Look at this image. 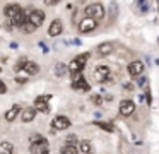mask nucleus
Returning <instances> with one entry per match:
<instances>
[{
    "label": "nucleus",
    "instance_id": "10",
    "mask_svg": "<svg viewBox=\"0 0 159 154\" xmlns=\"http://www.w3.org/2000/svg\"><path fill=\"white\" fill-rule=\"evenodd\" d=\"M19 115H21V120H22V122H24V123H28V122H33V120L36 118L38 111L34 110V106H29V108L22 110V111L19 113Z\"/></svg>",
    "mask_w": 159,
    "mask_h": 154
},
{
    "label": "nucleus",
    "instance_id": "13",
    "mask_svg": "<svg viewBox=\"0 0 159 154\" xmlns=\"http://www.w3.org/2000/svg\"><path fill=\"white\" fill-rule=\"evenodd\" d=\"M79 152H82V154H93V144H91V140H86V139H82L79 142Z\"/></svg>",
    "mask_w": 159,
    "mask_h": 154
},
{
    "label": "nucleus",
    "instance_id": "5",
    "mask_svg": "<svg viewBox=\"0 0 159 154\" xmlns=\"http://www.w3.org/2000/svg\"><path fill=\"white\" fill-rule=\"evenodd\" d=\"M28 22H31L34 27H39L43 22H45V12L39 10V9L31 10V14L28 16Z\"/></svg>",
    "mask_w": 159,
    "mask_h": 154
},
{
    "label": "nucleus",
    "instance_id": "2",
    "mask_svg": "<svg viewBox=\"0 0 159 154\" xmlns=\"http://www.w3.org/2000/svg\"><path fill=\"white\" fill-rule=\"evenodd\" d=\"M87 60H89V53L77 55L67 67H69V70H72V72H82L84 67H86V63H87Z\"/></svg>",
    "mask_w": 159,
    "mask_h": 154
},
{
    "label": "nucleus",
    "instance_id": "33",
    "mask_svg": "<svg viewBox=\"0 0 159 154\" xmlns=\"http://www.w3.org/2000/svg\"><path fill=\"white\" fill-rule=\"evenodd\" d=\"M41 154H48V149H46V151H43V152Z\"/></svg>",
    "mask_w": 159,
    "mask_h": 154
},
{
    "label": "nucleus",
    "instance_id": "22",
    "mask_svg": "<svg viewBox=\"0 0 159 154\" xmlns=\"http://www.w3.org/2000/svg\"><path fill=\"white\" fill-rule=\"evenodd\" d=\"M67 70H69V67H67L65 63H57L55 65V74L58 75V77H63Z\"/></svg>",
    "mask_w": 159,
    "mask_h": 154
},
{
    "label": "nucleus",
    "instance_id": "1",
    "mask_svg": "<svg viewBox=\"0 0 159 154\" xmlns=\"http://www.w3.org/2000/svg\"><path fill=\"white\" fill-rule=\"evenodd\" d=\"M84 14H86L87 17H93V19H96V21H101L104 17V7H103V3H99V2L89 3V5L84 9Z\"/></svg>",
    "mask_w": 159,
    "mask_h": 154
},
{
    "label": "nucleus",
    "instance_id": "29",
    "mask_svg": "<svg viewBox=\"0 0 159 154\" xmlns=\"http://www.w3.org/2000/svg\"><path fill=\"white\" fill-rule=\"evenodd\" d=\"M26 62H28L26 58H21V60L17 62V65H16V70H21V68L24 67V63H26Z\"/></svg>",
    "mask_w": 159,
    "mask_h": 154
},
{
    "label": "nucleus",
    "instance_id": "24",
    "mask_svg": "<svg viewBox=\"0 0 159 154\" xmlns=\"http://www.w3.org/2000/svg\"><path fill=\"white\" fill-rule=\"evenodd\" d=\"M21 29L24 31V33H34V29H36V27L33 26L31 22H28V21H26V22H24V24H22V26H21Z\"/></svg>",
    "mask_w": 159,
    "mask_h": 154
},
{
    "label": "nucleus",
    "instance_id": "14",
    "mask_svg": "<svg viewBox=\"0 0 159 154\" xmlns=\"http://www.w3.org/2000/svg\"><path fill=\"white\" fill-rule=\"evenodd\" d=\"M21 10V7L17 5V3H9L7 7L4 9V14H5V17H9V19H12V17L16 16V14Z\"/></svg>",
    "mask_w": 159,
    "mask_h": 154
},
{
    "label": "nucleus",
    "instance_id": "8",
    "mask_svg": "<svg viewBox=\"0 0 159 154\" xmlns=\"http://www.w3.org/2000/svg\"><path fill=\"white\" fill-rule=\"evenodd\" d=\"M48 101H50V96H38V98L34 99V110H36V111L48 113L50 111Z\"/></svg>",
    "mask_w": 159,
    "mask_h": 154
},
{
    "label": "nucleus",
    "instance_id": "28",
    "mask_svg": "<svg viewBox=\"0 0 159 154\" xmlns=\"http://www.w3.org/2000/svg\"><path fill=\"white\" fill-rule=\"evenodd\" d=\"M91 101H93L94 105H101V103H103V101H101V96H99V94H94V96H91Z\"/></svg>",
    "mask_w": 159,
    "mask_h": 154
},
{
    "label": "nucleus",
    "instance_id": "15",
    "mask_svg": "<svg viewBox=\"0 0 159 154\" xmlns=\"http://www.w3.org/2000/svg\"><path fill=\"white\" fill-rule=\"evenodd\" d=\"M22 70H24L26 74H29V75H36L39 72V67H38V63H34V62H26L24 67H22Z\"/></svg>",
    "mask_w": 159,
    "mask_h": 154
},
{
    "label": "nucleus",
    "instance_id": "27",
    "mask_svg": "<svg viewBox=\"0 0 159 154\" xmlns=\"http://www.w3.org/2000/svg\"><path fill=\"white\" fill-rule=\"evenodd\" d=\"M67 146H75V142H77V137L75 135H70V137H67Z\"/></svg>",
    "mask_w": 159,
    "mask_h": 154
},
{
    "label": "nucleus",
    "instance_id": "11",
    "mask_svg": "<svg viewBox=\"0 0 159 154\" xmlns=\"http://www.w3.org/2000/svg\"><path fill=\"white\" fill-rule=\"evenodd\" d=\"M62 31H63L62 21H60V19L52 21V24H50V27H48V34H50V36H58Z\"/></svg>",
    "mask_w": 159,
    "mask_h": 154
},
{
    "label": "nucleus",
    "instance_id": "30",
    "mask_svg": "<svg viewBox=\"0 0 159 154\" xmlns=\"http://www.w3.org/2000/svg\"><path fill=\"white\" fill-rule=\"evenodd\" d=\"M5 92H7V86L4 81H0V94H5Z\"/></svg>",
    "mask_w": 159,
    "mask_h": 154
},
{
    "label": "nucleus",
    "instance_id": "25",
    "mask_svg": "<svg viewBox=\"0 0 159 154\" xmlns=\"http://www.w3.org/2000/svg\"><path fill=\"white\" fill-rule=\"evenodd\" d=\"M82 77H84L82 72H72V74H70V79H72V82H77L79 79H82Z\"/></svg>",
    "mask_w": 159,
    "mask_h": 154
},
{
    "label": "nucleus",
    "instance_id": "31",
    "mask_svg": "<svg viewBox=\"0 0 159 154\" xmlns=\"http://www.w3.org/2000/svg\"><path fill=\"white\" fill-rule=\"evenodd\" d=\"M58 2H62V0H45V3H46V5H50V7H52V5H57Z\"/></svg>",
    "mask_w": 159,
    "mask_h": 154
},
{
    "label": "nucleus",
    "instance_id": "12",
    "mask_svg": "<svg viewBox=\"0 0 159 154\" xmlns=\"http://www.w3.org/2000/svg\"><path fill=\"white\" fill-rule=\"evenodd\" d=\"M11 21H12V24H14V26H19V27H21V26H22V24H24V22H26V21H28V14H26V12H24V10H22V9H21V10H19V12H17V14H16V16H14V17H12V19H11Z\"/></svg>",
    "mask_w": 159,
    "mask_h": 154
},
{
    "label": "nucleus",
    "instance_id": "21",
    "mask_svg": "<svg viewBox=\"0 0 159 154\" xmlns=\"http://www.w3.org/2000/svg\"><path fill=\"white\" fill-rule=\"evenodd\" d=\"M60 154H79V149H77L75 146H63L62 149H60Z\"/></svg>",
    "mask_w": 159,
    "mask_h": 154
},
{
    "label": "nucleus",
    "instance_id": "6",
    "mask_svg": "<svg viewBox=\"0 0 159 154\" xmlns=\"http://www.w3.org/2000/svg\"><path fill=\"white\" fill-rule=\"evenodd\" d=\"M128 75H130L132 79H137L139 75H142V72H144V63H142L140 60H134L128 63Z\"/></svg>",
    "mask_w": 159,
    "mask_h": 154
},
{
    "label": "nucleus",
    "instance_id": "23",
    "mask_svg": "<svg viewBox=\"0 0 159 154\" xmlns=\"http://www.w3.org/2000/svg\"><path fill=\"white\" fill-rule=\"evenodd\" d=\"M96 125H98V127H101V128H103L104 132H115V127L111 125V123H106V122H98Z\"/></svg>",
    "mask_w": 159,
    "mask_h": 154
},
{
    "label": "nucleus",
    "instance_id": "18",
    "mask_svg": "<svg viewBox=\"0 0 159 154\" xmlns=\"http://www.w3.org/2000/svg\"><path fill=\"white\" fill-rule=\"evenodd\" d=\"M19 113H21V106H12L11 110H9L7 113H5V120H7V122H12V120H16L17 118V115Z\"/></svg>",
    "mask_w": 159,
    "mask_h": 154
},
{
    "label": "nucleus",
    "instance_id": "32",
    "mask_svg": "<svg viewBox=\"0 0 159 154\" xmlns=\"http://www.w3.org/2000/svg\"><path fill=\"white\" fill-rule=\"evenodd\" d=\"M125 87H127L128 91H132V89H134V86H132V84H125Z\"/></svg>",
    "mask_w": 159,
    "mask_h": 154
},
{
    "label": "nucleus",
    "instance_id": "3",
    "mask_svg": "<svg viewBox=\"0 0 159 154\" xmlns=\"http://www.w3.org/2000/svg\"><path fill=\"white\" fill-rule=\"evenodd\" d=\"M93 77L96 82H106L111 79V70L110 67H106V65H98V67H94V72H93Z\"/></svg>",
    "mask_w": 159,
    "mask_h": 154
},
{
    "label": "nucleus",
    "instance_id": "9",
    "mask_svg": "<svg viewBox=\"0 0 159 154\" xmlns=\"http://www.w3.org/2000/svg\"><path fill=\"white\" fill-rule=\"evenodd\" d=\"M135 111V103L132 99H123L120 103V113L121 116H130L132 113Z\"/></svg>",
    "mask_w": 159,
    "mask_h": 154
},
{
    "label": "nucleus",
    "instance_id": "19",
    "mask_svg": "<svg viewBox=\"0 0 159 154\" xmlns=\"http://www.w3.org/2000/svg\"><path fill=\"white\" fill-rule=\"evenodd\" d=\"M72 87H74V89H77V91H89L91 86L87 84V81L82 77V79H79L77 82H72Z\"/></svg>",
    "mask_w": 159,
    "mask_h": 154
},
{
    "label": "nucleus",
    "instance_id": "16",
    "mask_svg": "<svg viewBox=\"0 0 159 154\" xmlns=\"http://www.w3.org/2000/svg\"><path fill=\"white\" fill-rule=\"evenodd\" d=\"M46 149H48V140L31 144V152H33V154H41L43 151H46Z\"/></svg>",
    "mask_w": 159,
    "mask_h": 154
},
{
    "label": "nucleus",
    "instance_id": "20",
    "mask_svg": "<svg viewBox=\"0 0 159 154\" xmlns=\"http://www.w3.org/2000/svg\"><path fill=\"white\" fill-rule=\"evenodd\" d=\"M0 154H14V146L7 140L0 142Z\"/></svg>",
    "mask_w": 159,
    "mask_h": 154
},
{
    "label": "nucleus",
    "instance_id": "4",
    "mask_svg": "<svg viewBox=\"0 0 159 154\" xmlns=\"http://www.w3.org/2000/svg\"><path fill=\"white\" fill-rule=\"evenodd\" d=\"M77 27H79L80 33H91V31H94L98 27V21L93 19V17H84V19L77 24Z\"/></svg>",
    "mask_w": 159,
    "mask_h": 154
},
{
    "label": "nucleus",
    "instance_id": "17",
    "mask_svg": "<svg viewBox=\"0 0 159 154\" xmlns=\"http://www.w3.org/2000/svg\"><path fill=\"white\" fill-rule=\"evenodd\" d=\"M113 50H115V44H113V43H101L99 46H98L96 51H98L99 55H110Z\"/></svg>",
    "mask_w": 159,
    "mask_h": 154
},
{
    "label": "nucleus",
    "instance_id": "34",
    "mask_svg": "<svg viewBox=\"0 0 159 154\" xmlns=\"http://www.w3.org/2000/svg\"><path fill=\"white\" fill-rule=\"evenodd\" d=\"M0 72H2V68H0Z\"/></svg>",
    "mask_w": 159,
    "mask_h": 154
},
{
    "label": "nucleus",
    "instance_id": "26",
    "mask_svg": "<svg viewBox=\"0 0 159 154\" xmlns=\"http://www.w3.org/2000/svg\"><path fill=\"white\" fill-rule=\"evenodd\" d=\"M43 140H46L45 137L38 135V133H34V135H31V144H36V142H43Z\"/></svg>",
    "mask_w": 159,
    "mask_h": 154
},
{
    "label": "nucleus",
    "instance_id": "7",
    "mask_svg": "<svg viewBox=\"0 0 159 154\" xmlns=\"http://www.w3.org/2000/svg\"><path fill=\"white\" fill-rule=\"evenodd\" d=\"M52 127H53L55 130H67V128L70 127L69 116H65V115L55 116V118H53V122H52Z\"/></svg>",
    "mask_w": 159,
    "mask_h": 154
}]
</instances>
